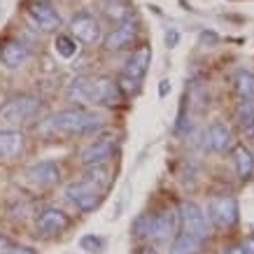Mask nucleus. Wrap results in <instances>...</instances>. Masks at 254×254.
Wrapping results in <instances>:
<instances>
[{
  "instance_id": "17",
  "label": "nucleus",
  "mask_w": 254,
  "mask_h": 254,
  "mask_svg": "<svg viewBox=\"0 0 254 254\" xmlns=\"http://www.w3.org/2000/svg\"><path fill=\"white\" fill-rule=\"evenodd\" d=\"M205 140H208V147L212 152H229V149H233V133L222 122L210 124L208 133H205Z\"/></svg>"
},
{
  "instance_id": "16",
  "label": "nucleus",
  "mask_w": 254,
  "mask_h": 254,
  "mask_svg": "<svg viewBox=\"0 0 254 254\" xmlns=\"http://www.w3.org/2000/svg\"><path fill=\"white\" fill-rule=\"evenodd\" d=\"M23 145H26V138H23L21 131L16 128H0V161H7V159H14L23 152Z\"/></svg>"
},
{
  "instance_id": "6",
  "label": "nucleus",
  "mask_w": 254,
  "mask_h": 254,
  "mask_svg": "<svg viewBox=\"0 0 254 254\" xmlns=\"http://www.w3.org/2000/svg\"><path fill=\"white\" fill-rule=\"evenodd\" d=\"M177 226V210L173 208H163L159 210L156 215H147V229H145V236L154 243H161V240H168L170 236H175Z\"/></svg>"
},
{
  "instance_id": "11",
  "label": "nucleus",
  "mask_w": 254,
  "mask_h": 254,
  "mask_svg": "<svg viewBox=\"0 0 254 254\" xmlns=\"http://www.w3.org/2000/svg\"><path fill=\"white\" fill-rule=\"evenodd\" d=\"M115 149H117V138L103 135V138L93 140L91 145H86L82 149V163L84 166H103L108 159H112Z\"/></svg>"
},
{
  "instance_id": "9",
  "label": "nucleus",
  "mask_w": 254,
  "mask_h": 254,
  "mask_svg": "<svg viewBox=\"0 0 254 254\" xmlns=\"http://www.w3.org/2000/svg\"><path fill=\"white\" fill-rule=\"evenodd\" d=\"M26 177H28V182L35 185L38 189H49V187L59 185L61 168H59V163L52 161V159H42V161H35L33 166H28Z\"/></svg>"
},
{
  "instance_id": "4",
  "label": "nucleus",
  "mask_w": 254,
  "mask_h": 254,
  "mask_svg": "<svg viewBox=\"0 0 254 254\" xmlns=\"http://www.w3.org/2000/svg\"><path fill=\"white\" fill-rule=\"evenodd\" d=\"M177 222H180V231L193 233L200 240H208V236H210L208 215L193 200H182L180 203V208H177Z\"/></svg>"
},
{
  "instance_id": "26",
  "label": "nucleus",
  "mask_w": 254,
  "mask_h": 254,
  "mask_svg": "<svg viewBox=\"0 0 254 254\" xmlns=\"http://www.w3.org/2000/svg\"><path fill=\"white\" fill-rule=\"evenodd\" d=\"M222 254H247L245 245H231V247H226Z\"/></svg>"
},
{
  "instance_id": "25",
  "label": "nucleus",
  "mask_w": 254,
  "mask_h": 254,
  "mask_svg": "<svg viewBox=\"0 0 254 254\" xmlns=\"http://www.w3.org/2000/svg\"><path fill=\"white\" fill-rule=\"evenodd\" d=\"M177 42H180V33H177L175 28H170V31L166 33V47H170V49H173Z\"/></svg>"
},
{
  "instance_id": "30",
  "label": "nucleus",
  "mask_w": 254,
  "mask_h": 254,
  "mask_svg": "<svg viewBox=\"0 0 254 254\" xmlns=\"http://www.w3.org/2000/svg\"><path fill=\"white\" fill-rule=\"evenodd\" d=\"M138 254H156V250L152 245H147V247H142V250H140Z\"/></svg>"
},
{
  "instance_id": "7",
  "label": "nucleus",
  "mask_w": 254,
  "mask_h": 254,
  "mask_svg": "<svg viewBox=\"0 0 254 254\" xmlns=\"http://www.w3.org/2000/svg\"><path fill=\"white\" fill-rule=\"evenodd\" d=\"M91 103L105 105V108H117L124 103V89L119 82H115L108 75L91 77Z\"/></svg>"
},
{
  "instance_id": "15",
  "label": "nucleus",
  "mask_w": 254,
  "mask_h": 254,
  "mask_svg": "<svg viewBox=\"0 0 254 254\" xmlns=\"http://www.w3.org/2000/svg\"><path fill=\"white\" fill-rule=\"evenodd\" d=\"M133 40H135V23H133V19H131V21L117 23L115 28L108 33L105 49H108V52H122V49L133 45Z\"/></svg>"
},
{
  "instance_id": "14",
  "label": "nucleus",
  "mask_w": 254,
  "mask_h": 254,
  "mask_svg": "<svg viewBox=\"0 0 254 254\" xmlns=\"http://www.w3.org/2000/svg\"><path fill=\"white\" fill-rule=\"evenodd\" d=\"M28 56H31V49H28V45H26L23 40L9 38L0 45V61L12 70L21 68L23 63L28 61Z\"/></svg>"
},
{
  "instance_id": "28",
  "label": "nucleus",
  "mask_w": 254,
  "mask_h": 254,
  "mask_svg": "<svg viewBox=\"0 0 254 254\" xmlns=\"http://www.w3.org/2000/svg\"><path fill=\"white\" fill-rule=\"evenodd\" d=\"M9 254H35V250H31V247H14Z\"/></svg>"
},
{
  "instance_id": "13",
  "label": "nucleus",
  "mask_w": 254,
  "mask_h": 254,
  "mask_svg": "<svg viewBox=\"0 0 254 254\" xmlns=\"http://www.w3.org/2000/svg\"><path fill=\"white\" fill-rule=\"evenodd\" d=\"M149 63H152V49L149 47L142 45L138 49H133L131 56L126 59V65H124V77L131 79V82H140L145 77Z\"/></svg>"
},
{
  "instance_id": "10",
  "label": "nucleus",
  "mask_w": 254,
  "mask_h": 254,
  "mask_svg": "<svg viewBox=\"0 0 254 254\" xmlns=\"http://www.w3.org/2000/svg\"><path fill=\"white\" fill-rule=\"evenodd\" d=\"M70 31H72V38L82 45H96L100 40V23L91 12H79L72 16Z\"/></svg>"
},
{
  "instance_id": "5",
  "label": "nucleus",
  "mask_w": 254,
  "mask_h": 254,
  "mask_svg": "<svg viewBox=\"0 0 254 254\" xmlns=\"http://www.w3.org/2000/svg\"><path fill=\"white\" fill-rule=\"evenodd\" d=\"M208 219L219 231H229L238 224V200L231 193L215 196L208 205Z\"/></svg>"
},
{
  "instance_id": "24",
  "label": "nucleus",
  "mask_w": 254,
  "mask_h": 254,
  "mask_svg": "<svg viewBox=\"0 0 254 254\" xmlns=\"http://www.w3.org/2000/svg\"><path fill=\"white\" fill-rule=\"evenodd\" d=\"M56 54L63 56V59H72V56L77 54V40L72 38V35H56Z\"/></svg>"
},
{
  "instance_id": "3",
  "label": "nucleus",
  "mask_w": 254,
  "mask_h": 254,
  "mask_svg": "<svg viewBox=\"0 0 254 254\" xmlns=\"http://www.w3.org/2000/svg\"><path fill=\"white\" fill-rule=\"evenodd\" d=\"M63 196L79 210V212H91L100 205L103 200V191L98 187H93L91 182H86L84 177H79L75 182H70L65 189H63Z\"/></svg>"
},
{
  "instance_id": "20",
  "label": "nucleus",
  "mask_w": 254,
  "mask_h": 254,
  "mask_svg": "<svg viewBox=\"0 0 254 254\" xmlns=\"http://www.w3.org/2000/svg\"><path fill=\"white\" fill-rule=\"evenodd\" d=\"M68 98L75 103H91V79L77 77L72 79L68 86Z\"/></svg>"
},
{
  "instance_id": "19",
  "label": "nucleus",
  "mask_w": 254,
  "mask_h": 254,
  "mask_svg": "<svg viewBox=\"0 0 254 254\" xmlns=\"http://www.w3.org/2000/svg\"><path fill=\"white\" fill-rule=\"evenodd\" d=\"M233 163L240 180H250L254 173V156L245 145H233Z\"/></svg>"
},
{
  "instance_id": "22",
  "label": "nucleus",
  "mask_w": 254,
  "mask_h": 254,
  "mask_svg": "<svg viewBox=\"0 0 254 254\" xmlns=\"http://www.w3.org/2000/svg\"><path fill=\"white\" fill-rule=\"evenodd\" d=\"M236 93H238L243 100H254V72L250 70H240L236 75Z\"/></svg>"
},
{
  "instance_id": "2",
  "label": "nucleus",
  "mask_w": 254,
  "mask_h": 254,
  "mask_svg": "<svg viewBox=\"0 0 254 254\" xmlns=\"http://www.w3.org/2000/svg\"><path fill=\"white\" fill-rule=\"evenodd\" d=\"M40 112H42V98L33 96V93H21V96L9 98L0 108V119L9 126H21V124L38 119Z\"/></svg>"
},
{
  "instance_id": "1",
  "label": "nucleus",
  "mask_w": 254,
  "mask_h": 254,
  "mask_svg": "<svg viewBox=\"0 0 254 254\" xmlns=\"http://www.w3.org/2000/svg\"><path fill=\"white\" fill-rule=\"evenodd\" d=\"M45 128L49 133H61V135H77V138H84V135H93L103 128V119L100 115L91 112V110L84 108H68L52 115L45 122Z\"/></svg>"
},
{
  "instance_id": "23",
  "label": "nucleus",
  "mask_w": 254,
  "mask_h": 254,
  "mask_svg": "<svg viewBox=\"0 0 254 254\" xmlns=\"http://www.w3.org/2000/svg\"><path fill=\"white\" fill-rule=\"evenodd\" d=\"M236 122L245 133H254V100H243L236 110Z\"/></svg>"
},
{
  "instance_id": "21",
  "label": "nucleus",
  "mask_w": 254,
  "mask_h": 254,
  "mask_svg": "<svg viewBox=\"0 0 254 254\" xmlns=\"http://www.w3.org/2000/svg\"><path fill=\"white\" fill-rule=\"evenodd\" d=\"M82 177H84L86 182H91L93 187H98L100 191H105L110 185V170L105 168V163L103 166H86Z\"/></svg>"
},
{
  "instance_id": "8",
  "label": "nucleus",
  "mask_w": 254,
  "mask_h": 254,
  "mask_svg": "<svg viewBox=\"0 0 254 254\" xmlns=\"http://www.w3.org/2000/svg\"><path fill=\"white\" fill-rule=\"evenodd\" d=\"M38 231L45 236V238H52V236H59L70 226V217L63 212L61 208L56 205H45V208L38 212Z\"/></svg>"
},
{
  "instance_id": "12",
  "label": "nucleus",
  "mask_w": 254,
  "mask_h": 254,
  "mask_svg": "<svg viewBox=\"0 0 254 254\" xmlns=\"http://www.w3.org/2000/svg\"><path fill=\"white\" fill-rule=\"evenodd\" d=\"M28 19L42 33H54L61 26V16L56 14V9L52 5L42 2V0H35L31 7H28Z\"/></svg>"
},
{
  "instance_id": "29",
  "label": "nucleus",
  "mask_w": 254,
  "mask_h": 254,
  "mask_svg": "<svg viewBox=\"0 0 254 254\" xmlns=\"http://www.w3.org/2000/svg\"><path fill=\"white\" fill-rule=\"evenodd\" d=\"M245 245V250H247V254H254V236H250V238L243 243Z\"/></svg>"
},
{
  "instance_id": "18",
  "label": "nucleus",
  "mask_w": 254,
  "mask_h": 254,
  "mask_svg": "<svg viewBox=\"0 0 254 254\" xmlns=\"http://www.w3.org/2000/svg\"><path fill=\"white\" fill-rule=\"evenodd\" d=\"M203 243H205V240H200L198 236H193V233L180 231V233H175V238H173L170 254H198Z\"/></svg>"
},
{
  "instance_id": "27",
  "label": "nucleus",
  "mask_w": 254,
  "mask_h": 254,
  "mask_svg": "<svg viewBox=\"0 0 254 254\" xmlns=\"http://www.w3.org/2000/svg\"><path fill=\"white\" fill-rule=\"evenodd\" d=\"M12 250H14V247H12V243H9L7 238H2V236H0V254H9Z\"/></svg>"
}]
</instances>
